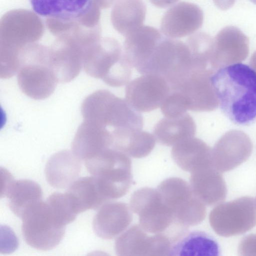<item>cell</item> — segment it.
<instances>
[{
  "label": "cell",
  "instance_id": "cell-1",
  "mask_svg": "<svg viewBox=\"0 0 256 256\" xmlns=\"http://www.w3.org/2000/svg\"><path fill=\"white\" fill-rule=\"evenodd\" d=\"M212 81L224 114L234 123L248 125L256 120V72L243 64L214 72Z\"/></svg>",
  "mask_w": 256,
  "mask_h": 256
},
{
  "label": "cell",
  "instance_id": "cell-2",
  "mask_svg": "<svg viewBox=\"0 0 256 256\" xmlns=\"http://www.w3.org/2000/svg\"><path fill=\"white\" fill-rule=\"evenodd\" d=\"M81 114L83 119L96 121L112 132L140 130L143 118L126 100L106 90L90 94L82 102Z\"/></svg>",
  "mask_w": 256,
  "mask_h": 256
},
{
  "label": "cell",
  "instance_id": "cell-3",
  "mask_svg": "<svg viewBox=\"0 0 256 256\" xmlns=\"http://www.w3.org/2000/svg\"><path fill=\"white\" fill-rule=\"evenodd\" d=\"M82 68L90 76L100 78L113 87L126 84L131 78L133 68L124 55L120 44L110 38L84 50Z\"/></svg>",
  "mask_w": 256,
  "mask_h": 256
},
{
  "label": "cell",
  "instance_id": "cell-4",
  "mask_svg": "<svg viewBox=\"0 0 256 256\" xmlns=\"http://www.w3.org/2000/svg\"><path fill=\"white\" fill-rule=\"evenodd\" d=\"M85 164L108 200L122 198L128 192L132 174V161L128 155L110 148Z\"/></svg>",
  "mask_w": 256,
  "mask_h": 256
},
{
  "label": "cell",
  "instance_id": "cell-5",
  "mask_svg": "<svg viewBox=\"0 0 256 256\" xmlns=\"http://www.w3.org/2000/svg\"><path fill=\"white\" fill-rule=\"evenodd\" d=\"M20 218L23 237L28 244L36 249L52 250L64 236L66 225L46 200H41L30 207Z\"/></svg>",
  "mask_w": 256,
  "mask_h": 256
},
{
  "label": "cell",
  "instance_id": "cell-6",
  "mask_svg": "<svg viewBox=\"0 0 256 256\" xmlns=\"http://www.w3.org/2000/svg\"><path fill=\"white\" fill-rule=\"evenodd\" d=\"M48 52L42 49L22 52L17 80L22 91L30 98L40 100L50 96L58 81L49 62Z\"/></svg>",
  "mask_w": 256,
  "mask_h": 256
},
{
  "label": "cell",
  "instance_id": "cell-7",
  "mask_svg": "<svg viewBox=\"0 0 256 256\" xmlns=\"http://www.w3.org/2000/svg\"><path fill=\"white\" fill-rule=\"evenodd\" d=\"M164 204L172 210L174 223L184 228L200 224L206 218V204L193 192L190 184L177 177L166 178L156 188Z\"/></svg>",
  "mask_w": 256,
  "mask_h": 256
},
{
  "label": "cell",
  "instance_id": "cell-8",
  "mask_svg": "<svg viewBox=\"0 0 256 256\" xmlns=\"http://www.w3.org/2000/svg\"><path fill=\"white\" fill-rule=\"evenodd\" d=\"M208 218L210 226L218 236L242 234L256 226L255 199L244 196L219 203L210 211Z\"/></svg>",
  "mask_w": 256,
  "mask_h": 256
},
{
  "label": "cell",
  "instance_id": "cell-9",
  "mask_svg": "<svg viewBox=\"0 0 256 256\" xmlns=\"http://www.w3.org/2000/svg\"><path fill=\"white\" fill-rule=\"evenodd\" d=\"M130 206L138 216L140 226L148 233H162L174 222L172 212L157 189L143 188L136 190L130 197Z\"/></svg>",
  "mask_w": 256,
  "mask_h": 256
},
{
  "label": "cell",
  "instance_id": "cell-10",
  "mask_svg": "<svg viewBox=\"0 0 256 256\" xmlns=\"http://www.w3.org/2000/svg\"><path fill=\"white\" fill-rule=\"evenodd\" d=\"M140 224H134L116 240L114 250L120 256H170L171 238L162 233L148 235Z\"/></svg>",
  "mask_w": 256,
  "mask_h": 256
},
{
  "label": "cell",
  "instance_id": "cell-11",
  "mask_svg": "<svg viewBox=\"0 0 256 256\" xmlns=\"http://www.w3.org/2000/svg\"><path fill=\"white\" fill-rule=\"evenodd\" d=\"M170 92V86L162 76L144 74L129 82L125 88L126 100L138 112H149L160 107Z\"/></svg>",
  "mask_w": 256,
  "mask_h": 256
},
{
  "label": "cell",
  "instance_id": "cell-12",
  "mask_svg": "<svg viewBox=\"0 0 256 256\" xmlns=\"http://www.w3.org/2000/svg\"><path fill=\"white\" fill-rule=\"evenodd\" d=\"M252 150V142L245 132L231 130L225 133L212 149V162L222 173L228 172L247 160Z\"/></svg>",
  "mask_w": 256,
  "mask_h": 256
},
{
  "label": "cell",
  "instance_id": "cell-13",
  "mask_svg": "<svg viewBox=\"0 0 256 256\" xmlns=\"http://www.w3.org/2000/svg\"><path fill=\"white\" fill-rule=\"evenodd\" d=\"M214 70L192 69L188 77L175 90L188 98L189 110L193 112H210L219 105L218 100L212 81Z\"/></svg>",
  "mask_w": 256,
  "mask_h": 256
},
{
  "label": "cell",
  "instance_id": "cell-14",
  "mask_svg": "<svg viewBox=\"0 0 256 256\" xmlns=\"http://www.w3.org/2000/svg\"><path fill=\"white\" fill-rule=\"evenodd\" d=\"M249 52V40L238 28L228 26L222 29L214 39L210 62L215 70L245 60Z\"/></svg>",
  "mask_w": 256,
  "mask_h": 256
},
{
  "label": "cell",
  "instance_id": "cell-15",
  "mask_svg": "<svg viewBox=\"0 0 256 256\" xmlns=\"http://www.w3.org/2000/svg\"><path fill=\"white\" fill-rule=\"evenodd\" d=\"M111 132L103 125L83 119L74 137L72 151L82 161L95 158L112 148Z\"/></svg>",
  "mask_w": 256,
  "mask_h": 256
},
{
  "label": "cell",
  "instance_id": "cell-16",
  "mask_svg": "<svg viewBox=\"0 0 256 256\" xmlns=\"http://www.w3.org/2000/svg\"><path fill=\"white\" fill-rule=\"evenodd\" d=\"M203 20V12L198 6L182 2L166 12L162 20L160 29L168 38H180L198 30Z\"/></svg>",
  "mask_w": 256,
  "mask_h": 256
},
{
  "label": "cell",
  "instance_id": "cell-17",
  "mask_svg": "<svg viewBox=\"0 0 256 256\" xmlns=\"http://www.w3.org/2000/svg\"><path fill=\"white\" fill-rule=\"evenodd\" d=\"M126 38L122 46L123 54L132 67L142 74L162 37L156 28L142 26Z\"/></svg>",
  "mask_w": 256,
  "mask_h": 256
},
{
  "label": "cell",
  "instance_id": "cell-18",
  "mask_svg": "<svg viewBox=\"0 0 256 256\" xmlns=\"http://www.w3.org/2000/svg\"><path fill=\"white\" fill-rule=\"evenodd\" d=\"M130 206L120 202H107L102 206L95 215L93 228L100 238L110 240L122 234L132 220Z\"/></svg>",
  "mask_w": 256,
  "mask_h": 256
},
{
  "label": "cell",
  "instance_id": "cell-19",
  "mask_svg": "<svg viewBox=\"0 0 256 256\" xmlns=\"http://www.w3.org/2000/svg\"><path fill=\"white\" fill-rule=\"evenodd\" d=\"M190 186L194 194L210 206L224 200L227 188L222 172L210 164L191 172Z\"/></svg>",
  "mask_w": 256,
  "mask_h": 256
},
{
  "label": "cell",
  "instance_id": "cell-20",
  "mask_svg": "<svg viewBox=\"0 0 256 256\" xmlns=\"http://www.w3.org/2000/svg\"><path fill=\"white\" fill-rule=\"evenodd\" d=\"M39 16L64 22L81 20L92 8L93 0H29Z\"/></svg>",
  "mask_w": 256,
  "mask_h": 256
},
{
  "label": "cell",
  "instance_id": "cell-21",
  "mask_svg": "<svg viewBox=\"0 0 256 256\" xmlns=\"http://www.w3.org/2000/svg\"><path fill=\"white\" fill-rule=\"evenodd\" d=\"M81 162L72 151L64 150L54 154L48 160L45 168L48 182L57 188L68 187L79 176Z\"/></svg>",
  "mask_w": 256,
  "mask_h": 256
},
{
  "label": "cell",
  "instance_id": "cell-22",
  "mask_svg": "<svg viewBox=\"0 0 256 256\" xmlns=\"http://www.w3.org/2000/svg\"><path fill=\"white\" fill-rule=\"evenodd\" d=\"M172 156L182 170L192 172L212 164V149L202 140L192 137L172 146Z\"/></svg>",
  "mask_w": 256,
  "mask_h": 256
},
{
  "label": "cell",
  "instance_id": "cell-23",
  "mask_svg": "<svg viewBox=\"0 0 256 256\" xmlns=\"http://www.w3.org/2000/svg\"><path fill=\"white\" fill-rule=\"evenodd\" d=\"M171 240L170 256L219 255L218 243L204 232L184 230Z\"/></svg>",
  "mask_w": 256,
  "mask_h": 256
},
{
  "label": "cell",
  "instance_id": "cell-24",
  "mask_svg": "<svg viewBox=\"0 0 256 256\" xmlns=\"http://www.w3.org/2000/svg\"><path fill=\"white\" fill-rule=\"evenodd\" d=\"M66 193L77 214L100 208L109 202L102 193L94 176L76 180L68 186Z\"/></svg>",
  "mask_w": 256,
  "mask_h": 256
},
{
  "label": "cell",
  "instance_id": "cell-25",
  "mask_svg": "<svg viewBox=\"0 0 256 256\" xmlns=\"http://www.w3.org/2000/svg\"><path fill=\"white\" fill-rule=\"evenodd\" d=\"M196 124L188 113L175 118H164L155 125L154 136L160 144L174 146L190 138L196 133Z\"/></svg>",
  "mask_w": 256,
  "mask_h": 256
},
{
  "label": "cell",
  "instance_id": "cell-26",
  "mask_svg": "<svg viewBox=\"0 0 256 256\" xmlns=\"http://www.w3.org/2000/svg\"><path fill=\"white\" fill-rule=\"evenodd\" d=\"M146 12L142 0H116L112 13V24L126 37L142 26Z\"/></svg>",
  "mask_w": 256,
  "mask_h": 256
},
{
  "label": "cell",
  "instance_id": "cell-27",
  "mask_svg": "<svg viewBox=\"0 0 256 256\" xmlns=\"http://www.w3.org/2000/svg\"><path fill=\"white\" fill-rule=\"evenodd\" d=\"M4 195L8 200L10 210L21 218L28 208L42 200V192L40 186L33 180H12L5 184Z\"/></svg>",
  "mask_w": 256,
  "mask_h": 256
},
{
  "label": "cell",
  "instance_id": "cell-28",
  "mask_svg": "<svg viewBox=\"0 0 256 256\" xmlns=\"http://www.w3.org/2000/svg\"><path fill=\"white\" fill-rule=\"evenodd\" d=\"M83 52L74 46H68L48 52L49 62L58 82L66 83L74 79L82 68Z\"/></svg>",
  "mask_w": 256,
  "mask_h": 256
},
{
  "label": "cell",
  "instance_id": "cell-29",
  "mask_svg": "<svg viewBox=\"0 0 256 256\" xmlns=\"http://www.w3.org/2000/svg\"><path fill=\"white\" fill-rule=\"evenodd\" d=\"M156 141L154 134L142 130H136L114 138L112 148L134 158H142L148 156L152 150Z\"/></svg>",
  "mask_w": 256,
  "mask_h": 256
},
{
  "label": "cell",
  "instance_id": "cell-30",
  "mask_svg": "<svg viewBox=\"0 0 256 256\" xmlns=\"http://www.w3.org/2000/svg\"><path fill=\"white\" fill-rule=\"evenodd\" d=\"M186 44L190 52L192 68H211L214 40L209 34L204 32L196 33L187 40Z\"/></svg>",
  "mask_w": 256,
  "mask_h": 256
},
{
  "label": "cell",
  "instance_id": "cell-31",
  "mask_svg": "<svg viewBox=\"0 0 256 256\" xmlns=\"http://www.w3.org/2000/svg\"><path fill=\"white\" fill-rule=\"evenodd\" d=\"M160 107L165 117L175 118L186 113L190 108V104L188 98L182 93L170 90Z\"/></svg>",
  "mask_w": 256,
  "mask_h": 256
},
{
  "label": "cell",
  "instance_id": "cell-32",
  "mask_svg": "<svg viewBox=\"0 0 256 256\" xmlns=\"http://www.w3.org/2000/svg\"><path fill=\"white\" fill-rule=\"evenodd\" d=\"M46 202L66 225L76 219L78 214L72 208L66 193L54 192L50 196Z\"/></svg>",
  "mask_w": 256,
  "mask_h": 256
},
{
  "label": "cell",
  "instance_id": "cell-33",
  "mask_svg": "<svg viewBox=\"0 0 256 256\" xmlns=\"http://www.w3.org/2000/svg\"><path fill=\"white\" fill-rule=\"evenodd\" d=\"M240 256H256V234H250L244 237L238 246Z\"/></svg>",
  "mask_w": 256,
  "mask_h": 256
},
{
  "label": "cell",
  "instance_id": "cell-34",
  "mask_svg": "<svg viewBox=\"0 0 256 256\" xmlns=\"http://www.w3.org/2000/svg\"><path fill=\"white\" fill-rule=\"evenodd\" d=\"M236 0H213L216 6L222 10H227L230 8Z\"/></svg>",
  "mask_w": 256,
  "mask_h": 256
},
{
  "label": "cell",
  "instance_id": "cell-35",
  "mask_svg": "<svg viewBox=\"0 0 256 256\" xmlns=\"http://www.w3.org/2000/svg\"><path fill=\"white\" fill-rule=\"evenodd\" d=\"M155 6L158 8H166L170 6L178 0H150Z\"/></svg>",
  "mask_w": 256,
  "mask_h": 256
},
{
  "label": "cell",
  "instance_id": "cell-36",
  "mask_svg": "<svg viewBox=\"0 0 256 256\" xmlns=\"http://www.w3.org/2000/svg\"><path fill=\"white\" fill-rule=\"evenodd\" d=\"M250 67L255 71L256 72V51H255L252 55V56L250 61Z\"/></svg>",
  "mask_w": 256,
  "mask_h": 256
},
{
  "label": "cell",
  "instance_id": "cell-37",
  "mask_svg": "<svg viewBox=\"0 0 256 256\" xmlns=\"http://www.w3.org/2000/svg\"><path fill=\"white\" fill-rule=\"evenodd\" d=\"M250 2H253L254 4H256V0H250Z\"/></svg>",
  "mask_w": 256,
  "mask_h": 256
},
{
  "label": "cell",
  "instance_id": "cell-38",
  "mask_svg": "<svg viewBox=\"0 0 256 256\" xmlns=\"http://www.w3.org/2000/svg\"><path fill=\"white\" fill-rule=\"evenodd\" d=\"M255 201H256V199H255Z\"/></svg>",
  "mask_w": 256,
  "mask_h": 256
}]
</instances>
